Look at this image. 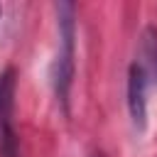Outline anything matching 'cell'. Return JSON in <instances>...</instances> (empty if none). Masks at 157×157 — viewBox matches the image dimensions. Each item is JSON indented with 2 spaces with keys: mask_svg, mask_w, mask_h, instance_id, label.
<instances>
[{
  "mask_svg": "<svg viewBox=\"0 0 157 157\" xmlns=\"http://www.w3.org/2000/svg\"><path fill=\"white\" fill-rule=\"evenodd\" d=\"M152 88L155 86L145 76V71L137 64H130V69H128V113H130L132 128L140 132L147 128V98H150Z\"/></svg>",
  "mask_w": 157,
  "mask_h": 157,
  "instance_id": "3",
  "label": "cell"
},
{
  "mask_svg": "<svg viewBox=\"0 0 157 157\" xmlns=\"http://www.w3.org/2000/svg\"><path fill=\"white\" fill-rule=\"evenodd\" d=\"M145 76L150 78L152 86H157V27L147 25L137 39V49H135V61Z\"/></svg>",
  "mask_w": 157,
  "mask_h": 157,
  "instance_id": "4",
  "label": "cell"
},
{
  "mask_svg": "<svg viewBox=\"0 0 157 157\" xmlns=\"http://www.w3.org/2000/svg\"><path fill=\"white\" fill-rule=\"evenodd\" d=\"M56 32H59V44H56V56L52 64V83L56 98L66 105L69 91L74 83V59H76V7L71 2H56Z\"/></svg>",
  "mask_w": 157,
  "mask_h": 157,
  "instance_id": "1",
  "label": "cell"
},
{
  "mask_svg": "<svg viewBox=\"0 0 157 157\" xmlns=\"http://www.w3.org/2000/svg\"><path fill=\"white\" fill-rule=\"evenodd\" d=\"M12 105H15V69L7 66L0 74V157H17Z\"/></svg>",
  "mask_w": 157,
  "mask_h": 157,
  "instance_id": "2",
  "label": "cell"
}]
</instances>
